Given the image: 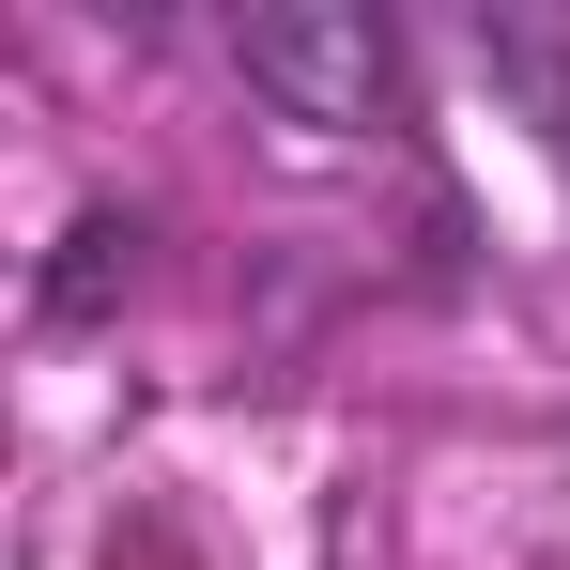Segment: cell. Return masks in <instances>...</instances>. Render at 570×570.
Masks as SVG:
<instances>
[{"label":"cell","instance_id":"1","mask_svg":"<svg viewBox=\"0 0 570 570\" xmlns=\"http://www.w3.org/2000/svg\"><path fill=\"white\" fill-rule=\"evenodd\" d=\"M232 78L308 124V139H401L416 124V62L371 0H278V16H232Z\"/></svg>","mask_w":570,"mask_h":570},{"label":"cell","instance_id":"2","mask_svg":"<svg viewBox=\"0 0 570 570\" xmlns=\"http://www.w3.org/2000/svg\"><path fill=\"white\" fill-rule=\"evenodd\" d=\"M124 278H139V216H124V200H78V232H62V247H47V278H31V324H47V340H78V324L124 308Z\"/></svg>","mask_w":570,"mask_h":570},{"label":"cell","instance_id":"3","mask_svg":"<svg viewBox=\"0 0 570 570\" xmlns=\"http://www.w3.org/2000/svg\"><path fill=\"white\" fill-rule=\"evenodd\" d=\"M478 78H493V94H524L540 155L570 170V31H540V16H478Z\"/></svg>","mask_w":570,"mask_h":570}]
</instances>
